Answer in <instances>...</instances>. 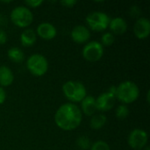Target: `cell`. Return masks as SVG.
<instances>
[{
  "instance_id": "cell-26",
  "label": "cell",
  "mask_w": 150,
  "mask_h": 150,
  "mask_svg": "<svg viewBox=\"0 0 150 150\" xmlns=\"http://www.w3.org/2000/svg\"><path fill=\"white\" fill-rule=\"evenodd\" d=\"M8 40V36H7V33H5V31L0 29V45H4L6 43Z\"/></svg>"
},
{
  "instance_id": "cell-29",
  "label": "cell",
  "mask_w": 150,
  "mask_h": 150,
  "mask_svg": "<svg viewBox=\"0 0 150 150\" xmlns=\"http://www.w3.org/2000/svg\"><path fill=\"white\" fill-rule=\"evenodd\" d=\"M116 90H117V86H115V85H112V86L109 88L108 92H110L111 94H112V95H114V96H115V94H116Z\"/></svg>"
},
{
  "instance_id": "cell-22",
  "label": "cell",
  "mask_w": 150,
  "mask_h": 150,
  "mask_svg": "<svg viewBox=\"0 0 150 150\" xmlns=\"http://www.w3.org/2000/svg\"><path fill=\"white\" fill-rule=\"evenodd\" d=\"M90 150H111L107 142L104 141H97L91 144Z\"/></svg>"
},
{
  "instance_id": "cell-3",
  "label": "cell",
  "mask_w": 150,
  "mask_h": 150,
  "mask_svg": "<svg viewBox=\"0 0 150 150\" xmlns=\"http://www.w3.org/2000/svg\"><path fill=\"white\" fill-rule=\"evenodd\" d=\"M62 92L70 103L81 102L86 96L87 91L84 84L78 81H68L62 85Z\"/></svg>"
},
{
  "instance_id": "cell-18",
  "label": "cell",
  "mask_w": 150,
  "mask_h": 150,
  "mask_svg": "<svg viewBox=\"0 0 150 150\" xmlns=\"http://www.w3.org/2000/svg\"><path fill=\"white\" fill-rule=\"evenodd\" d=\"M107 122V118L105 114L103 113H98L94 114L91 116V121H90V126L92 129L98 130L103 128Z\"/></svg>"
},
{
  "instance_id": "cell-23",
  "label": "cell",
  "mask_w": 150,
  "mask_h": 150,
  "mask_svg": "<svg viewBox=\"0 0 150 150\" xmlns=\"http://www.w3.org/2000/svg\"><path fill=\"white\" fill-rule=\"evenodd\" d=\"M43 4L42 0H27L25 1V4L26 5L27 8H37L40 7Z\"/></svg>"
},
{
  "instance_id": "cell-24",
  "label": "cell",
  "mask_w": 150,
  "mask_h": 150,
  "mask_svg": "<svg viewBox=\"0 0 150 150\" xmlns=\"http://www.w3.org/2000/svg\"><path fill=\"white\" fill-rule=\"evenodd\" d=\"M129 13L132 17L134 18H136V17H139L140 14H141V9L139 8V6L137 5H133L130 7L129 9Z\"/></svg>"
},
{
  "instance_id": "cell-16",
  "label": "cell",
  "mask_w": 150,
  "mask_h": 150,
  "mask_svg": "<svg viewBox=\"0 0 150 150\" xmlns=\"http://www.w3.org/2000/svg\"><path fill=\"white\" fill-rule=\"evenodd\" d=\"M37 34L33 29H25L20 34V42L23 47H32L35 44Z\"/></svg>"
},
{
  "instance_id": "cell-28",
  "label": "cell",
  "mask_w": 150,
  "mask_h": 150,
  "mask_svg": "<svg viewBox=\"0 0 150 150\" xmlns=\"http://www.w3.org/2000/svg\"><path fill=\"white\" fill-rule=\"evenodd\" d=\"M7 22H8V19H7V18L5 17V15L0 12V26H4V25H7Z\"/></svg>"
},
{
  "instance_id": "cell-4",
  "label": "cell",
  "mask_w": 150,
  "mask_h": 150,
  "mask_svg": "<svg viewBox=\"0 0 150 150\" xmlns=\"http://www.w3.org/2000/svg\"><path fill=\"white\" fill-rule=\"evenodd\" d=\"M11 22L21 28L28 27L33 21V14L29 8L24 5L14 7L10 15Z\"/></svg>"
},
{
  "instance_id": "cell-7",
  "label": "cell",
  "mask_w": 150,
  "mask_h": 150,
  "mask_svg": "<svg viewBox=\"0 0 150 150\" xmlns=\"http://www.w3.org/2000/svg\"><path fill=\"white\" fill-rule=\"evenodd\" d=\"M83 58L88 62H98L104 54V47L97 40H92L86 43L82 51Z\"/></svg>"
},
{
  "instance_id": "cell-20",
  "label": "cell",
  "mask_w": 150,
  "mask_h": 150,
  "mask_svg": "<svg viewBox=\"0 0 150 150\" xmlns=\"http://www.w3.org/2000/svg\"><path fill=\"white\" fill-rule=\"evenodd\" d=\"M91 142L89 137L85 135H81L76 139V145L78 148H80V150H88L91 147Z\"/></svg>"
},
{
  "instance_id": "cell-10",
  "label": "cell",
  "mask_w": 150,
  "mask_h": 150,
  "mask_svg": "<svg viewBox=\"0 0 150 150\" xmlns=\"http://www.w3.org/2000/svg\"><path fill=\"white\" fill-rule=\"evenodd\" d=\"M134 33L136 38L144 40L150 34V21L148 18H139L134 25Z\"/></svg>"
},
{
  "instance_id": "cell-11",
  "label": "cell",
  "mask_w": 150,
  "mask_h": 150,
  "mask_svg": "<svg viewBox=\"0 0 150 150\" xmlns=\"http://www.w3.org/2000/svg\"><path fill=\"white\" fill-rule=\"evenodd\" d=\"M70 37L74 42L77 44H83L90 40L91 32L85 25H76L71 30Z\"/></svg>"
},
{
  "instance_id": "cell-13",
  "label": "cell",
  "mask_w": 150,
  "mask_h": 150,
  "mask_svg": "<svg viewBox=\"0 0 150 150\" xmlns=\"http://www.w3.org/2000/svg\"><path fill=\"white\" fill-rule=\"evenodd\" d=\"M108 26L111 30V33L114 35H121L125 33L127 29V21L121 17H116L110 19Z\"/></svg>"
},
{
  "instance_id": "cell-5",
  "label": "cell",
  "mask_w": 150,
  "mask_h": 150,
  "mask_svg": "<svg viewBox=\"0 0 150 150\" xmlns=\"http://www.w3.org/2000/svg\"><path fill=\"white\" fill-rule=\"evenodd\" d=\"M28 71L35 76H42L48 70V62L41 54H33L26 60Z\"/></svg>"
},
{
  "instance_id": "cell-31",
  "label": "cell",
  "mask_w": 150,
  "mask_h": 150,
  "mask_svg": "<svg viewBox=\"0 0 150 150\" xmlns=\"http://www.w3.org/2000/svg\"><path fill=\"white\" fill-rule=\"evenodd\" d=\"M142 150H150V149L149 146H146V147H145V148H144V149H143Z\"/></svg>"
},
{
  "instance_id": "cell-21",
  "label": "cell",
  "mask_w": 150,
  "mask_h": 150,
  "mask_svg": "<svg viewBox=\"0 0 150 150\" xmlns=\"http://www.w3.org/2000/svg\"><path fill=\"white\" fill-rule=\"evenodd\" d=\"M115 41V36L114 34H112L111 32H106L105 33L102 37H101V44L102 46H112Z\"/></svg>"
},
{
  "instance_id": "cell-17",
  "label": "cell",
  "mask_w": 150,
  "mask_h": 150,
  "mask_svg": "<svg viewBox=\"0 0 150 150\" xmlns=\"http://www.w3.org/2000/svg\"><path fill=\"white\" fill-rule=\"evenodd\" d=\"M7 56L11 62L15 63H21L25 59V54L23 50L17 47H12L9 48L7 51Z\"/></svg>"
},
{
  "instance_id": "cell-14",
  "label": "cell",
  "mask_w": 150,
  "mask_h": 150,
  "mask_svg": "<svg viewBox=\"0 0 150 150\" xmlns=\"http://www.w3.org/2000/svg\"><path fill=\"white\" fill-rule=\"evenodd\" d=\"M81 112L86 116H93L96 114L97 106H96V98L91 95H87L81 101Z\"/></svg>"
},
{
  "instance_id": "cell-6",
  "label": "cell",
  "mask_w": 150,
  "mask_h": 150,
  "mask_svg": "<svg viewBox=\"0 0 150 150\" xmlns=\"http://www.w3.org/2000/svg\"><path fill=\"white\" fill-rule=\"evenodd\" d=\"M110 19L111 18L105 12L96 11L89 13L85 21L91 30L95 32H102L108 27Z\"/></svg>"
},
{
  "instance_id": "cell-30",
  "label": "cell",
  "mask_w": 150,
  "mask_h": 150,
  "mask_svg": "<svg viewBox=\"0 0 150 150\" xmlns=\"http://www.w3.org/2000/svg\"><path fill=\"white\" fill-rule=\"evenodd\" d=\"M147 101H148V103H149V91L147 93Z\"/></svg>"
},
{
  "instance_id": "cell-15",
  "label": "cell",
  "mask_w": 150,
  "mask_h": 150,
  "mask_svg": "<svg viewBox=\"0 0 150 150\" xmlns=\"http://www.w3.org/2000/svg\"><path fill=\"white\" fill-rule=\"evenodd\" d=\"M14 81V74L11 69L7 66H0V86H10Z\"/></svg>"
},
{
  "instance_id": "cell-27",
  "label": "cell",
  "mask_w": 150,
  "mask_h": 150,
  "mask_svg": "<svg viewBox=\"0 0 150 150\" xmlns=\"http://www.w3.org/2000/svg\"><path fill=\"white\" fill-rule=\"evenodd\" d=\"M6 99V92L3 87L0 86V105L4 104Z\"/></svg>"
},
{
  "instance_id": "cell-2",
  "label": "cell",
  "mask_w": 150,
  "mask_h": 150,
  "mask_svg": "<svg viewBox=\"0 0 150 150\" xmlns=\"http://www.w3.org/2000/svg\"><path fill=\"white\" fill-rule=\"evenodd\" d=\"M140 96V89L133 81H124L117 86L115 98L124 105L134 103Z\"/></svg>"
},
{
  "instance_id": "cell-25",
  "label": "cell",
  "mask_w": 150,
  "mask_h": 150,
  "mask_svg": "<svg viewBox=\"0 0 150 150\" xmlns=\"http://www.w3.org/2000/svg\"><path fill=\"white\" fill-rule=\"evenodd\" d=\"M61 4L64 7H67V8H72L74 7L76 4H77V1L76 0H62L60 2Z\"/></svg>"
},
{
  "instance_id": "cell-9",
  "label": "cell",
  "mask_w": 150,
  "mask_h": 150,
  "mask_svg": "<svg viewBox=\"0 0 150 150\" xmlns=\"http://www.w3.org/2000/svg\"><path fill=\"white\" fill-rule=\"evenodd\" d=\"M116 102V98L114 95L106 91L100 94L96 98L97 110L99 112H107L113 108Z\"/></svg>"
},
{
  "instance_id": "cell-8",
  "label": "cell",
  "mask_w": 150,
  "mask_h": 150,
  "mask_svg": "<svg viewBox=\"0 0 150 150\" xmlns=\"http://www.w3.org/2000/svg\"><path fill=\"white\" fill-rule=\"evenodd\" d=\"M128 145L134 150L143 149L148 143V134L146 131L136 128L131 131L127 138Z\"/></svg>"
},
{
  "instance_id": "cell-12",
  "label": "cell",
  "mask_w": 150,
  "mask_h": 150,
  "mask_svg": "<svg viewBox=\"0 0 150 150\" xmlns=\"http://www.w3.org/2000/svg\"><path fill=\"white\" fill-rule=\"evenodd\" d=\"M36 34L43 40H52L55 38L57 30L55 26L49 22H42L36 28Z\"/></svg>"
},
{
  "instance_id": "cell-19",
  "label": "cell",
  "mask_w": 150,
  "mask_h": 150,
  "mask_svg": "<svg viewBox=\"0 0 150 150\" xmlns=\"http://www.w3.org/2000/svg\"><path fill=\"white\" fill-rule=\"evenodd\" d=\"M129 108L127 107V105H120L117 108H116V112H115V115L116 118L120 120H123L125 119H127L129 115Z\"/></svg>"
},
{
  "instance_id": "cell-32",
  "label": "cell",
  "mask_w": 150,
  "mask_h": 150,
  "mask_svg": "<svg viewBox=\"0 0 150 150\" xmlns=\"http://www.w3.org/2000/svg\"></svg>"
},
{
  "instance_id": "cell-1",
  "label": "cell",
  "mask_w": 150,
  "mask_h": 150,
  "mask_svg": "<svg viewBox=\"0 0 150 150\" xmlns=\"http://www.w3.org/2000/svg\"><path fill=\"white\" fill-rule=\"evenodd\" d=\"M83 113L80 108L73 103L62 105L55 112L54 122L56 126L64 131L76 129L82 123Z\"/></svg>"
}]
</instances>
